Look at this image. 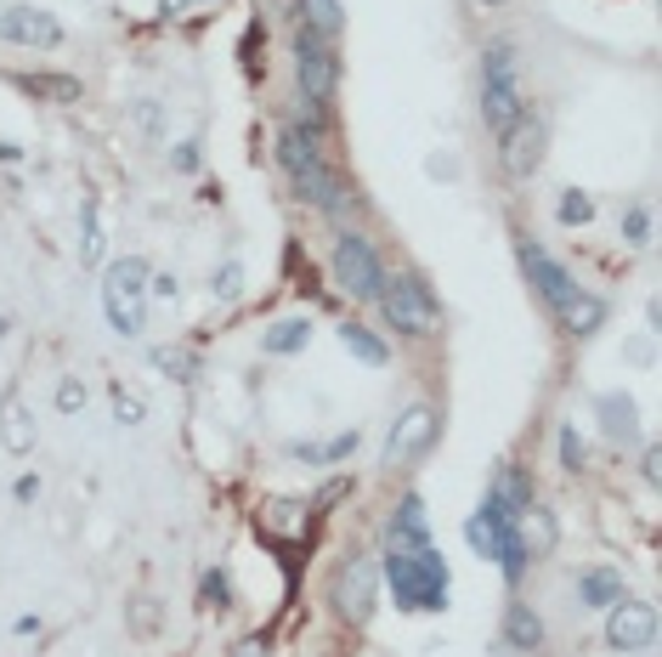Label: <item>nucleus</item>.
I'll list each match as a JSON object with an SVG mask.
<instances>
[{"mask_svg":"<svg viewBox=\"0 0 662 657\" xmlns=\"http://www.w3.org/2000/svg\"><path fill=\"white\" fill-rule=\"evenodd\" d=\"M374 301H380V312L396 335H430V323L442 318V301H437V289H430L425 273H396V278L385 273Z\"/></svg>","mask_w":662,"mask_h":657,"instance_id":"nucleus-4","label":"nucleus"},{"mask_svg":"<svg viewBox=\"0 0 662 657\" xmlns=\"http://www.w3.org/2000/svg\"><path fill=\"white\" fill-rule=\"evenodd\" d=\"M294 7V18H301V28H312V35H323V41H340V0H289Z\"/></svg>","mask_w":662,"mask_h":657,"instance_id":"nucleus-17","label":"nucleus"},{"mask_svg":"<svg viewBox=\"0 0 662 657\" xmlns=\"http://www.w3.org/2000/svg\"><path fill=\"white\" fill-rule=\"evenodd\" d=\"M148 261L142 255H125V261H114V267L103 273V312H108V323L119 328L125 341H137L142 328H148Z\"/></svg>","mask_w":662,"mask_h":657,"instance_id":"nucleus-5","label":"nucleus"},{"mask_svg":"<svg viewBox=\"0 0 662 657\" xmlns=\"http://www.w3.org/2000/svg\"><path fill=\"white\" fill-rule=\"evenodd\" d=\"M340 346L357 357V364H369V369H385L391 364V346L380 335H369L362 323H340Z\"/></svg>","mask_w":662,"mask_h":657,"instance_id":"nucleus-18","label":"nucleus"},{"mask_svg":"<svg viewBox=\"0 0 662 657\" xmlns=\"http://www.w3.org/2000/svg\"><path fill=\"white\" fill-rule=\"evenodd\" d=\"M465 539L476 544V555H492V544H487V528H481V516H471V521H465Z\"/></svg>","mask_w":662,"mask_h":657,"instance_id":"nucleus-33","label":"nucleus"},{"mask_svg":"<svg viewBox=\"0 0 662 657\" xmlns=\"http://www.w3.org/2000/svg\"><path fill=\"white\" fill-rule=\"evenodd\" d=\"M437 431H442L437 408H430V403H414L403 419L391 425V437H385V465H408V459H419L430 442H437Z\"/></svg>","mask_w":662,"mask_h":657,"instance_id":"nucleus-11","label":"nucleus"},{"mask_svg":"<svg viewBox=\"0 0 662 657\" xmlns=\"http://www.w3.org/2000/svg\"><path fill=\"white\" fill-rule=\"evenodd\" d=\"M0 41L12 46H62V23L40 7H7L0 12Z\"/></svg>","mask_w":662,"mask_h":657,"instance_id":"nucleus-14","label":"nucleus"},{"mask_svg":"<svg viewBox=\"0 0 662 657\" xmlns=\"http://www.w3.org/2000/svg\"><path fill=\"white\" fill-rule=\"evenodd\" d=\"M578 596H583V607H617L628 589H623V578L617 573H606V567H589L583 578H578Z\"/></svg>","mask_w":662,"mask_h":657,"instance_id":"nucleus-20","label":"nucleus"},{"mask_svg":"<svg viewBox=\"0 0 662 657\" xmlns=\"http://www.w3.org/2000/svg\"><path fill=\"white\" fill-rule=\"evenodd\" d=\"M560 323H567L572 328V335H594V328H601L606 323V301H601V295H578V301L567 307V312H560Z\"/></svg>","mask_w":662,"mask_h":657,"instance_id":"nucleus-23","label":"nucleus"},{"mask_svg":"<svg viewBox=\"0 0 662 657\" xmlns=\"http://www.w3.org/2000/svg\"><path fill=\"white\" fill-rule=\"evenodd\" d=\"M583 437H578V425H560V465L567 471H583Z\"/></svg>","mask_w":662,"mask_h":657,"instance_id":"nucleus-26","label":"nucleus"},{"mask_svg":"<svg viewBox=\"0 0 662 657\" xmlns=\"http://www.w3.org/2000/svg\"><path fill=\"white\" fill-rule=\"evenodd\" d=\"M312 341V318H278L267 335H260V346H267L272 357H289V351H301Z\"/></svg>","mask_w":662,"mask_h":657,"instance_id":"nucleus-19","label":"nucleus"},{"mask_svg":"<svg viewBox=\"0 0 662 657\" xmlns=\"http://www.w3.org/2000/svg\"><path fill=\"white\" fill-rule=\"evenodd\" d=\"M601 414H606V431H612V437H635V403L601 397Z\"/></svg>","mask_w":662,"mask_h":657,"instance_id":"nucleus-25","label":"nucleus"},{"mask_svg":"<svg viewBox=\"0 0 662 657\" xmlns=\"http://www.w3.org/2000/svg\"><path fill=\"white\" fill-rule=\"evenodd\" d=\"M504 641H510L515 652H533V646L544 641V623H538V612L526 607V601H515V607L504 612Z\"/></svg>","mask_w":662,"mask_h":657,"instance_id":"nucleus-22","label":"nucleus"},{"mask_svg":"<svg viewBox=\"0 0 662 657\" xmlns=\"http://www.w3.org/2000/svg\"><path fill=\"white\" fill-rule=\"evenodd\" d=\"M499 148H504V171L510 176H533L538 159H544V119L533 108H521V119L499 137Z\"/></svg>","mask_w":662,"mask_h":657,"instance_id":"nucleus-12","label":"nucleus"},{"mask_svg":"<svg viewBox=\"0 0 662 657\" xmlns=\"http://www.w3.org/2000/svg\"><path fill=\"white\" fill-rule=\"evenodd\" d=\"M391 544H430V516L419 493H403V505L391 516Z\"/></svg>","mask_w":662,"mask_h":657,"instance_id":"nucleus-15","label":"nucleus"},{"mask_svg":"<svg viewBox=\"0 0 662 657\" xmlns=\"http://www.w3.org/2000/svg\"><path fill=\"white\" fill-rule=\"evenodd\" d=\"M294 74H301V96L317 108L335 103V85H340V57L335 41L312 35V28H294Z\"/></svg>","mask_w":662,"mask_h":657,"instance_id":"nucleus-7","label":"nucleus"},{"mask_svg":"<svg viewBox=\"0 0 662 657\" xmlns=\"http://www.w3.org/2000/svg\"><path fill=\"white\" fill-rule=\"evenodd\" d=\"M193 164H198V142H182L176 148V171H193Z\"/></svg>","mask_w":662,"mask_h":657,"instance_id":"nucleus-35","label":"nucleus"},{"mask_svg":"<svg viewBox=\"0 0 662 657\" xmlns=\"http://www.w3.org/2000/svg\"><path fill=\"white\" fill-rule=\"evenodd\" d=\"M0 442H7L12 453H28V448H35V425H28L18 391H7V397H0Z\"/></svg>","mask_w":662,"mask_h":657,"instance_id":"nucleus-16","label":"nucleus"},{"mask_svg":"<svg viewBox=\"0 0 662 657\" xmlns=\"http://www.w3.org/2000/svg\"><path fill=\"white\" fill-rule=\"evenodd\" d=\"M18 91L46 96V103H80V80L74 74H18Z\"/></svg>","mask_w":662,"mask_h":657,"instance_id":"nucleus-21","label":"nucleus"},{"mask_svg":"<svg viewBox=\"0 0 662 657\" xmlns=\"http://www.w3.org/2000/svg\"><path fill=\"white\" fill-rule=\"evenodd\" d=\"M103 255V227H96V199H85V261Z\"/></svg>","mask_w":662,"mask_h":657,"instance_id":"nucleus-31","label":"nucleus"},{"mask_svg":"<svg viewBox=\"0 0 662 657\" xmlns=\"http://www.w3.org/2000/svg\"><path fill=\"white\" fill-rule=\"evenodd\" d=\"M374 601H380V567H374V555L351 550L340 562V573H335V612L346 623H369Z\"/></svg>","mask_w":662,"mask_h":657,"instance_id":"nucleus-9","label":"nucleus"},{"mask_svg":"<svg viewBox=\"0 0 662 657\" xmlns=\"http://www.w3.org/2000/svg\"><path fill=\"white\" fill-rule=\"evenodd\" d=\"M216 295H221V301H233V295H239V267H221V278H216Z\"/></svg>","mask_w":662,"mask_h":657,"instance_id":"nucleus-34","label":"nucleus"},{"mask_svg":"<svg viewBox=\"0 0 662 657\" xmlns=\"http://www.w3.org/2000/svg\"><path fill=\"white\" fill-rule=\"evenodd\" d=\"M205 601L210 607H233V584H227V573L216 567V573H205Z\"/></svg>","mask_w":662,"mask_h":657,"instance_id":"nucleus-29","label":"nucleus"},{"mask_svg":"<svg viewBox=\"0 0 662 657\" xmlns=\"http://www.w3.org/2000/svg\"><path fill=\"white\" fill-rule=\"evenodd\" d=\"M278 164L289 171L294 193H301L306 205H317L323 216H346V205H357L351 193H346V182H340V171L323 159L317 130H306V125H283V130H278Z\"/></svg>","mask_w":662,"mask_h":657,"instance_id":"nucleus-1","label":"nucleus"},{"mask_svg":"<svg viewBox=\"0 0 662 657\" xmlns=\"http://www.w3.org/2000/svg\"><path fill=\"white\" fill-rule=\"evenodd\" d=\"M385 584L403 612H442L448 607V562L437 555V544H391L385 550Z\"/></svg>","mask_w":662,"mask_h":657,"instance_id":"nucleus-2","label":"nucleus"},{"mask_svg":"<svg viewBox=\"0 0 662 657\" xmlns=\"http://www.w3.org/2000/svg\"><path fill=\"white\" fill-rule=\"evenodd\" d=\"M142 414H148V408H142V397H130V391L119 385V391H114V419H125V425H142Z\"/></svg>","mask_w":662,"mask_h":657,"instance_id":"nucleus-30","label":"nucleus"},{"mask_svg":"<svg viewBox=\"0 0 662 657\" xmlns=\"http://www.w3.org/2000/svg\"><path fill=\"white\" fill-rule=\"evenodd\" d=\"M623 233H628V244H651V210L635 205V210L623 216Z\"/></svg>","mask_w":662,"mask_h":657,"instance_id":"nucleus-27","label":"nucleus"},{"mask_svg":"<svg viewBox=\"0 0 662 657\" xmlns=\"http://www.w3.org/2000/svg\"><path fill=\"white\" fill-rule=\"evenodd\" d=\"M357 448V431L335 437V442H323V448H294V459H306V465H335V459H346Z\"/></svg>","mask_w":662,"mask_h":657,"instance_id":"nucleus-24","label":"nucleus"},{"mask_svg":"<svg viewBox=\"0 0 662 657\" xmlns=\"http://www.w3.org/2000/svg\"><path fill=\"white\" fill-rule=\"evenodd\" d=\"M521 267H526V278L538 284V295L549 301V312H555V318H560V312H567V307L578 301V295H583V284H578L567 267H560V261H555L549 250H538L533 239H521Z\"/></svg>","mask_w":662,"mask_h":657,"instance_id":"nucleus-10","label":"nucleus"},{"mask_svg":"<svg viewBox=\"0 0 662 657\" xmlns=\"http://www.w3.org/2000/svg\"><path fill=\"white\" fill-rule=\"evenodd\" d=\"M487 7H499V0H487Z\"/></svg>","mask_w":662,"mask_h":657,"instance_id":"nucleus-37","label":"nucleus"},{"mask_svg":"<svg viewBox=\"0 0 662 657\" xmlns=\"http://www.w3.org/2000/svg\"><path fill=\"white\" fill-rule=\"evenodd\" d=\"M612 618H606V641L617 646V652H646L651 641H657V612L646 607V601H617V607H606Z\"/></svg>","mask_w":662,"mask_h":657,"instance_id":"nucleus-13","label":"nucleus"},{"mask_svg":"<svg viewBox=\"0 0 662 657\" xmlns=\"http://www.w3.org/2000/svg\"><path fill=\"white\" fill-rule=\"evenodd\" d=\"M476 516H481V528H487L492 562L504 567V578H510V584H521L526 555H533V550H526V539H521V516L510 510V499H504L499 487H487V499H481V510H476Z\"/></svg>","mask_w":662,"mask_h":657,"instance_id":"nucleus-6","label":"nucleus"},{"mask_svg":"<svg viewBox=\"0 0 662 657\" xmlns=\"http://www.w3.org/2000/svg\"><path fill=\"white\" fill-rule=\"evenodd\" d=\"M80 403H85V385H80V380H62V385H57V408L74 414Z\"/></svg>","mask_w":662,"mask_h":657,"instance_id":"nucleus-32","label":"nucleus"},{"mask_svg":"<svg viewBox=\"0 0 662 657\" xmlns=\"http://www.w3.org/2000/svg\"><path fill=\"white\" fill-rule=\"evenodd\" d=\"M0 335H7V318H0Z\"/></svg>","mask_w":662,"mask_h":657,"instance_id":"nucleus-36","label":"nucleus"},{"mask_svg":"<svg viewBox=\"0 0 662 657\" xmlns=\"http://www.w3.org/2000/svg\"><path fill=\"white\" fill-rule=\"evenodd\" d=\"M526 96H521V57L510 41H492L481 51V119L492 137H504V130L521 119Z\"/></svg>","mask_w":662,"mask_h":657,"instance_id":"nucleus-3","label":"nucleus"},{"mask_svg":"<svg viewBox=\"0 0 662 657\" xmlns=\"http://www.w3.org/2000/svg\"><path fill=\"white\" fill-rule=\"evenodd\" d=\"M589 216H594L589 193H567V199H560V221H567V227H583Z\"/></svg>","mask_w":662,"mask_h":657,"instance_id":"nucleus-28","label":"nucleus"},{"mask_svg":"<svg viewBox=\"0 0 662 657\" xmlns=\"http://www.w3.org/2000/svg\"><path fill=\"white\" fill-rule=\"evenodd\" d=\"M328 267H335V284L351 295V301H374L380 284H385V267H380L374 244L362 239V233H351V227L335 239V255H328Z\"/></svg>","mask_w":662,"mask_h":657,"instance_id":"nucleus-8","label":"nucleus"}]
</instances>
